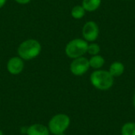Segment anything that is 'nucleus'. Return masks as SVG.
I'll return each mask as SVG.
<instances>
[{"label": "nucleus", "instance_id": "nucleus-2", "mask_svg": "<svg viewBox=\"0 0 135 135\" xmlns=\"http://www.w3.org/2000/svg\"><path fill=\"white\" fill-rule=\"evenodd\" d=\"M40 51L41 45L39 41L34 39H29L23 41L17 49L19 57L25 60L35 59L40 55Z\"/></svg>", "mask_w": 135, "mask_h": 135}, {"label": "nucleus", "instance_id": "nucleus-12", "mask_svg": "<svg viewBox=\"0 0 135 135\" xmlns=\"http://www.w3.org/2000/svg\"><path fill=\"white\" fill-rule=\"evenodd\" d=\"M121 135H135V123H126L121 128Z\"/></svg>", "mask_w": 135, "mask_h": 135}, {"label": "nucleus", "instance_id": "nucleus-19", "mask_svg": "<svg viewBox=\"0 0 135 135\" xmlns=\"http://www.w3.org/2000/svg\"><path fill=\"white\" fill-rule=\"evenodd\" d=\"M124 1H127V0H124Z\"/></svg>", "mask_w": 135, "mask_h": 135}, {"label": "nucleus", "instance_id": "nucleus-17", "mask_svg": "<svg viewBox=\"0 0 135 135\" xmlns=\"http://www.w3.org/2000/svg\"><path fill=\"white\" fill-rule=\"evenodd\" d=\"M133 105H134V107L135 108V91L134 93V97H133Z\"/></svg>", "mask_w": 135, "mask_h": 135}, {"label": "nucleus", "instance_id": "nucleus-16", "mask_svg": "<svg viewBox=\"0 0 135 135\" xmlns=\"http://www.w3.org/2000/svg\"><path fill=\"white\" fill-rule=\"evenodd\" d=\"M7 0H0V8H2L6 2Z\"/></svg>", "mask_w": 135, "mask_h": 135}, {"label": "nucleus", "instance_id": "nucleus-8", "mask_svg": "<svg viewBox=\"0 0 135 135\" xmlns=\"http://www.w3.org/2000/svg\"><path fill=\"white\" fill-rule=\"evenodd\" d=\"M27 135H49L50 131L47 127L40 124L35 123L27 128Z\"/></svg>", "mask_w": 135, "mask_h": 135}, {"label": "nucleus", "instance_id": "nucleus-9", "mask_svg": "<svg viewBox=\"0 0 135 135\" xmlns=\"http://www.w3.org/2000/svg\"><path fill=\"white\" fill-rule=\"evenodd\" d=\"M124 70H125V66L123 63L119 61H115L111 64L108 71L114 78H116V77H120L124 73Z\"/></svg>", "mask_w": 135, "mask_h": 135}, {"label": "nucleus", "instance_id": "nucleus-10", "mask_svg": "<svg viewBox=\"0 0 135 135\" xmlns=\"http://www.w3.org/2000/svg\"><path fill=\"white\" fill-rule=\"evenodd\" d=\"M101 4V0H82V6L88 12L96 11Z\"/></svg>", "mask_w": 135, "mask_h": 135}, {"label": "nucleus", "instance_id": "nucleus-13", "mask_svg": "<svg viewBox=\"0 0 135 135\" xmlns=\"http://www.w3.org/2000/svg\"><path fill=\"white\" fill-rule=\"evenodd\" d=\"M85 14V9L83 8L82 6L77 5L73 7L71 10V16L74 19H81L82 18Z\"/></svg>", "mask_w": 135, "mask_h": 135}, {"label": "nucleus", "instance_id": "nucleus-14", "mask_svg": "<svg viewBox=\"0 0 135 135\" xmlns=\"http://www.w3.org/2000/svg\"><path fill=\"white\" fill-rule=\"evenodd\" d=\"M100 51V46L96 44V43H92L88 45V49H87V53H89V55H99Z\"/></svg>", "mask_w": 135, "mask_h": 135}, {"label": "nucleus", "instance_id": "nucleus-6", "mask_svg": "<svg viewBox=\"0 0 135 135\" xmlns=\"http://www.w3.org/2000/svg\"><path fill=\"white\" fill-rule=\"evenodd\" d=\"M99 26L95 21H87L82 28V36L87 42H94L97 40L99 36Z\"/></svg>", "mask_w": 135, "mask_h": 135}, {"label": "nucleus", "instance_id": "nucleus-5", "mask_svg": "<svg viewBox=\"0 0 135 135\" xmlns=\"http://www.w3.org/2000/svg\"><path fill=\"white\" fill-rule=\"evenodd\" d=\"M89 59L85 57H79L74 59L70 66V70L71 73L75 76H82L85 74L89 69Z\"/></svg>", "mask_w": 135, "mask_h": 135}, {"label": "nucleus", "instance_id": "nucleus-7", "mask_svg": "<svg viewBox=\"0 0 135 135\" xmlns=\"http://www.w3.org/2000/svg\"><path fill=\"white\" fill-rule=\"evenodd\" d=\"M24 62L20 57H13L7 62V70L13 75L19 74L24 70Z\"/></svg>", "mask_w": 135, "mask_h": 135}, {"label": "nucleus", "instance_id": "nucleus-4", "mask_svg": "<svg viewBox=\"0 0 135 135\" xmlns=\"http://www.w3.org/2000/svg\"><path fill=\"white\" fill-rule=\"evenodd\" d=\"M88 45V42L84 39H74L66 44L65 48L66 55L73 59L81 57L87 53Z\"/></svg>", "mask_w": 135, "mask_h": 135}, {"label": "nucleus", "instance_id": "nucleus-1", "mask_svg": "<svg viewBox=\"0 0 135 135\" xmlns=\"http://www.w3.org/2000/svg\"><path fill=\"white\" fill-rule=\"evenodd\" d=\"M91 84L99 90H108L114 84V77L108 70H97L90 75Z\"/></svg>", "mask_w": 135, "mask_h": 135}, {"label": "nucleus", "instance_id": "nucleus-18", "mask_svg": "<svg viewBox=\"0 0 135 135\" xmlns=\"http://www.w3.org/2000/svg\"><path fill=\"white\" fill-rule=\"evenodd\" d=\"M0 135H3V133H2V131L0 130Z\"/></svg>", "mask_w": 135, "mask_h": 135}, {"label": "nucleus", "instance_id": "nucleus-11", "mask_svg": "<svg viewBox=\"0 0 135 135\" xmlns=\"http://www.w3.org/2000/svg\"><path fill=\"white\" fill-rule=\"evenodd\" d=\"M89 66L90 67L96 69V70H99L100 69L105 63V60L100 55H93L89 59Z\"/></svg>", "mask_w": 135, "mask_h": 135}, {"label": "nucleus", "instance_id": "nucleus-15", "mask_svg": "<svg viewBox=\"0 0 135 135\" xmlns=\"http://www.w3.org/2000/svg\"><path fill=\"white\" fill-rule=\"evenodd\" d=\"M15 2H17L19 4H27L31 0H14Z\"/></svg>", "mask_w": 135, "mask_h": 135}, {"label": "nucleus", "instance_id": "nucleus-3", "mask_svg": "<svg viewBox=\"0 0 135 135\" xmlns=\"http://www.w3.org/2000/svg\"><path fill=\"white\" fill-rule=\"evenodd\" d=\"M70 119L66 114H57L54 115L48 123L50 133L54 135H61L65 133L70 127Z\"/></svg>", "mask_w": 135, "mask_h": 135}]
</instances>
